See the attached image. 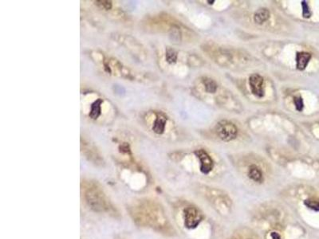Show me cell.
Wrapping results in <instances>:
<instances>
[{
  "label": "cell",
  "instance_id": "6da1fadb",
  "mask_svg": "<svg viewBox=\"0 0 319 239\" xmlns=\"http://www.w3.org/2000/svg\"><path fill=\"white\" fill-rule=\"evenodd\" d=\"M128 211L135 224L150 228L163 235H174L175 230L166 215L164 207L158 201L151 199H139L133 201Z\"/></svg>",
  "mask_w": 319,
  "mask_h": 239
},
{
  "label": "cell",
  "instance_id": "7a4b0ae2",
  "mask_svg": "<svg viewBox=\"0 0 319 239\" xmlns=\"http://www.w3.org/2000/svg\"><path fill=\"white\" fill-rule=\"evenodd\" d=\"M81 191L85 203L94 212L108 214L115 218L119 216V212H117L103 189L97 183H83Z\"/></svg>",
  "mask_w": 319,
  "mask_h": 239
},
{
  "label": "cell",
  "instance_id": "3957f363",
  "mask_svg": "<svg viewBox=\"0 0 319 239\" xmlns=\"http://www.w3.org/2000/svg\"><path fill=\"white\" fill-rule=\"evenodd\" d=\"M204 195L219 213H228L230 208L232 207V200L228 194H226L221 191L209 189L207 191L206 194Z\"/></svg>",
  "mask_w": 319,
  "mask_h": 239
},
{
  "label": "cell",
  "instance_id": "277c9868",
  "mask_svg": "<svg viewBox=\"0 0 319 239\" xmlns=\"http://www.w3.org/2000/svg\"><path fill=\"white\" fill-rule=\"evenodd\" d=\"M217 136L225 142L233 141L238 135V128L232 122L221 120L215 126Z\"/></svg>",
  "mask_w": 319,
  "mask_h": 239
},
{
  "label": "cell",
  "instance_id": "5b68a950",
  "mask_svg": "<svg viewBox=\"0 0 319 239\" xmlns=\"http://www.w3.org/2000/svg\"><path fill=\"white\" fill-rule=\"evenodd\" d=\"M204 218L202 212L194 206H188L184 211L185 226L187 229H195Z\"/></svg>",
  "mask_w": 319,
  "mask_h": 239
},
{
  "label": "cell",
  "instance_id": "8992f818",
  "mask_svg": "<svg viewBox=\"0 0 319 239\" xmlns=\"http://www.w3.org/2000/svg\"><path fill=\"white\" fill-rule=\"evenodd\" d=\"M249 85L251 88V93L259 98L265 96L264 90V79L261 75L254 73L249 77Z\"/></svg>",
  "mask_w": 319,
  "mask_h": 239
},
{
  "label": "cell",
  "instance_id": "52a82bcc",
  "mask_svg": "<svg viewBox=\"0 0 319 239\" xmlns=\"http://www.w3.org/2000/svg\"><path fill=\"white\" fill-rule=\"evenodd\" d=\"M195 154L200 160V171L205 175L209 174L214 167L213 159L211 158L208 152H205L204 149L196 150Z\"/></svg>",
  "mask_w": 319,
  "mask_h": 239
},
{
  "label": "cell",
  "instance_id": "ba28073f",
  "mask_svg": "<svg viewBox=\"0 0 319 239\" xmlns=\"http://www.w3.org/2000/svg\"><path fill=\"white\" fill-rule=\"evenodd\" d=\"M311 59V54L307 52H298L296 54V67L298 71H304Z\"/></svg>",
  "mask_w": 319,
  "mask_h": 239
},
{
  "label": "cell",
  "instance_id": "9c48e42d",
  "mask_svg": "<svg viewBox=\"0 0 319 239\" xmlns=\"http://www.w3.org/2000/svg\"><path fill=\"white\" fill-rule=\"evenodd\" d=\"M248 177L256 182V183H261L264 180V175H263V171L259 167L256 165H252L249 167L248 172H247Z\"/></svg>",
  "mask_w": 319,
  "mask_h": 239
},
{
  "label": "cell",
  "instance_id": "30bf717a",
  "mask_svg": "<svg viewBox=\"0 0 319 239\" xmlns=\"http://www.w3.org/2000/svg\"><path fill=\"white\" fill-rule=\"evenodd\" d=\"M270 19V11L266 8H260L258 10L254 15V20L258 24H264Z\"/></svg>",
  "mask_w": 319,
  "mask_h": 239
},
{
  "label": "cell",
  "instance_id": "8fae6325",
  "mask_svg": "<svg viewBox=\"0 0 319 239\" xmlns=\"http://www.w3.org/2000/svg\"><path fill=\"white\" fill-rule=\"evenodd\" d=\"M202 83L204 84L205 90L209 94H214L218 88L216 82L210 77H202Z\"/></svg>",
  "mask_w": 319,
  "mask_h": 239
},
{
  "label": "cell",
  "instance_id": "7c38bea8",
  "mask_svg": "<svg viewBox=\"0 0 319 239\" xmlns=\"http://www.w3.org/2000/svg\"><path fill=\"white\" fill-rule=\"evenodd\" d=\"M304 204L310 209L319 212V199L317 198H310L304 201Z\"/></svg>",
  "mask_w": 319,
  "mask_h": 239
},
{
  "label": "cell",
  "instance_id": "4fadbf2b",
  "mask_svg": "<svg viewBox=\"0 0 319 239\" xmlns=\"http://www.w3.org/2000/svg\"><path fill=\"white\" fill-rule=\"evenodd\" d=\"M164 127H165V120L162 119V118H159L157 120V122H156L154 129H155L157 133H163V131H164Z\"/></svg>",
  "mask_w": 319,
  "mask_h": 239
},
{
  "label": "cell",
  "instance_id": "5bb4252c",
  "mask_svg": "<svg viewBox=\"0 0 319 239\" xmlns=\"http://www.w3.org/2000/svg\"><path fill=\"white\" fill-rule=\"evenodd\" d=\"M293 104L295 105L296 109H297L298 111H302L303 107H304V104H303V100H302L301 96H294V97H293Z\"/></svg>",
  "mask_w": 319,
  "mask_h": 239
},
{
  "label": "cell",
  "instance_id": "9a60e30c",
  "mask_svg": "<svg viewBox=\"0 0 319 239\" xmlns=\"http://www.w3.org/2000/svg\"><path fill=\"white\" fill-rule=\"evenodd\" d=\"M302 15L303 17L310 18L311 16V11L310 10V7H309L308 4L306 3V1H302Z\"/></svg>",
  "mask_w": 319,
  "mask_h": 239
},
{
  "label": "cell",
  "instance_id": "2e32d148",
  "mask_svg": "<svg viewBox=\"0 0 319 239\" xmlns=\"http://www.w3.org/2000/svg\"><path fill=\"white\" fill-rule=\"evenodd\" d=\"M177 57V53H175L173 50H169V51L167 53V60H168L169 62H176Z\"/></svg>",
  "mask_w": 319,
  "mask_h": 239
}]
</instances>
